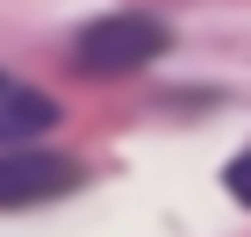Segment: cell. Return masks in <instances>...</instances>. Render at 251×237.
I'll return each mask as SVG.
<instances>
[{
    "label": "cell",
    "mask_w": 251,
    "mask_h": 237,
    "mask_svg": "<svg viewBox=\"0 0 251 237\" xmlns=\"http://www.w3.org/2000/svg\"><path fill=\"white\" fill-rule=\"evenodd\" d=\"M0 86H7V79H0Z\"/></svg>",
    "instance_id": "5b68a950"
},
{
    "label": "cell",
    "mask_w": 251,
    "mask_h": 237,
    "mask_svg": "<svg viewBox=\"0 0 251 237\" xmlns=\"http://www.w3.org/2000/svg\"><path fill=\"white\" fill-rule=\"evenodd\" d=\"M43 130H58V101L29 86H0V151H29Z\"/></svg>",
    "instance_id": "3957f363"
},
{
    "label": "cell",
    "mask_w": 251,
    "mask_h": 237,
    "mask_svg": "<svg viewBox=\"0 0 251 237\" xmlns=\"http://www.w3.org/2000/svg\"><path fill=\"white\" fill-rule=\"evenodd\" d=\"M79 187V165L58 151H0V209H36Z\"/></svg>",
    "instance_id": "7a4b0ae2"
},
{
    "label": "cell",
    "mask_w": 251,
    "mask_h": 237,
    "mask_svg": "<svg viewBox=\"0 0 251 237\" xmlns=\"http://www.w3.org/2000/svg\"><path fill=\"white\" fill-rule=\"evenodd\" d=\"M223 180H230V194L251 209V151H244V158H230V173H223Z\"/></svg>",
    "instance_id": "277c9868"
},
{
    "label": "cell",
    "mask_w": 251,
    "mask_h": 237,
    "mask_svg": "<svg viewBox=\"0 0 251 237\" xmlns=\"http://www.w3.org/2000/svg\"><path fill=\"white\" fill-rule=\"evenodd\" d=\"M165 43H173V29L158 15H144V7H115V15H100V22H86L72 36V65L86 79H122V72H136V65H151V58H165Z\"/></svg>",
    "instance_id": "6da1fadb"
}]
</instances>
